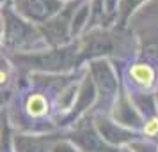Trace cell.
<instances>
[{
  "label": "cell",
  "mask_w": 158,
  "mask_h": 152,
  "mask_svg": "<svg viewBox=\"0 0 158 152\" xmlns=\"http://www.w3.org/2000/svg\"><path fill=\"white\" fill-rule=\"evenodd\" d=\"M156 69L148 62H133L126 69V80L139 92H149L156 87Z\"/></svg>",
  "instance_id": "cell-1"
},
{
  "label": "cell",
  "mask_w": 158,
  "mask_h": 152,
  "mask_svg": "<svg viewBox=\"0 0 158 152\" xmlns=\"http://www.w3.org/2000/svg\"><path fill=\"white\" fill-rule=\"evenodd\" d=\"M25 110L30 117L34 119H41L50 113V103L43 94H32L29 95V99L25 103Z\"/></svg>",
  "instance_id": "cell-2"
},
{
  "label": "cell",
  "mask_w": 158,
  "mask_h": 152,
  "mask_svg": "<svg viewBox=\"0 0 158 152\" xmlns=\"http://www.w3.org/2000/svg\"><path fill=\"white\" fill-rule=\"evenodd\" d=\"M144 134L149 138L158 136V115L149 117L146 122H144Z\"/></svg>",
  "instance_id": "cell-3"
},
{
  "label": "cell",
  "mask_w": 158,
  "mask_h": 152,
  "mask_svg": "<svg viewBox=\"0 0 158 152\" xmlns=\"http://www.w3.org/2000/svg\"><path fill=\"white\" fill-rule=\"evenodd\" d=\"M9 83V74L4 69H0V87H6Z\"/></svg>",
  "instance_id": "cell-4"
}]
</instances>
